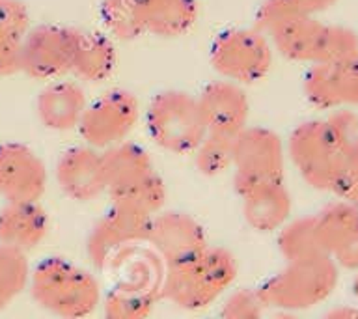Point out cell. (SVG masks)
<instances>
[{"mask_svg": "<svg viewBox=\"0 0 358 319\" xmlns=\"http://www.w3.org/2000/svg\"><path fill=\"white\" fill-rule=\"evenodd\" d=\"M340 267L329 256L285 262L278 273L267 278L257 293L265 308L301 312L324 302L338 285Z\"/></svg>", "mask_w": 358, "mask_h": 319, "instance_id": "5", "label": "cell"}, {"mask_svg": "<svg viewBox=\"0 0 358 319\" xmlns=\"http://www.w3.org/2000/svg\"><path fill=\"white\" fill-rule=\"evenodd\" d=\"M21 71V43L0 38V78Z\"/></svg>", "mask_w": 358, "mask_h": 319, "instance_id": "34", "label": "cell"}, {"mask_svg": "<svg viewBox=\"0 0 358 319\" xmlns=\"http://www.w3.org/2000/svg\"><path fill=\"white\" fill-rule=\"evenodd\" d=\"M145 129L153 144L176 155H189L206 136L198 97L183 90H162L145 108Z\"/></svg>", "mask_w": 358, "mask_h": 319, "instance_id": "6", "label": "cell"}, {"mask_svg": "<svg viewBox=\"0 0 358 319\" xmlns=\"http://www.w3.org/2000/svg\"><path fill=\"white\" fill-rule=\"evenodd\" d=\"M105 316L110 319H142L153 312V293L138 285H117L103 299Z\"/></svg>", "mask_w": 358, "mask_h": 319, "instance_id": "26", "label": "cell"}, {"mask_svg": "<svg viewBox=\"0 0 358 319\" xmlns=\"http://www.w3.org/2000/svg\"><path fill=\"white\" fill-rule=\"evenodd\" d=\"M166 265L194 256L207 246L206 229L192 215L183 211H157L151 217L148 241Z\"/></svg>", "mask_w": 358, "mask_h": 319, "instance_id": "15", "label": "cell"}, {"mask_svg": "<svg viewBox=\"0 0 358 319\" xmlns=\"http://www.w3.org/2000/svg\"><path fill=\"white\" fill-rule=\"evenodd\" d=\"M278 250L285 262L310 260V257L327 256L319 232L317 218L301 217L287 220L278 229Z\"/></svg>", "mask_w": 358, "mask_h": 319, "instance_id": "24", "label": "cell"}, {"mask_svg": "<svg viewBox=\"0 0 358 319\" xmlns=\"http://www.w3.org/2000/svg\"><path fill=\"white\" fill-rule=\"evenodd\" d=\"M116 45L105 32H80L71 75L88 84H101L116 69Z\"/></svg>", "mask_w": 358, "mask_h": 319, "instance_id": "23", "label": "cell"}, {"mask_svg": "<svg viewBox=\"0 0 358 319\" xmlns=\"http://www.w3.org/2000/svg\"><path fill=\"white\" fill-rule=\"evenodd\" d=\"M329 123L347 157H358V116L349 108L332 111Z\"/></svg>", "mask_w": 358, "mask_h": 319, "instance_id": "32", "label": "cell"}, {"mask_svg": "<svg viewBox=\"0 0 358 319\" xmlns=\"http://www.w3.org/2000/svg\"><path fill=\"white\" fill-rule=\"evenodd\" d=\"M56 183L75 201L95 200L106 192L103 151L92 146H75L62 153L55 168Z\"/></svg>", "mask_w": 358, "mask_h": 319, "instance_id": "16", "label": "cell"}, {"mask_svg": "<svg viewBox=\"0 0 358 319\" xmlns=\"http://www.w3.org/2000/svg\"><path fill=\"white\" fill-rule=\"evenodd\" d=\"M273 45L259 28H226L209 47L213 69L241 86L256 84L273 67Z\"/></svg>", "mask_w": 358, "mask_h": 319, "instance_id": "7", "label": "cell"}, {"mask_svg": "<svg viewBox=\"0 0 358 319\" xmlns=\"http://www.w3.org/2000/svg\"><path fill=\"white\" fill-rule=\"evenodd\" d=\"M80 32L60 24L30 28L21 41V71L38 80H56L71 73Z\"/></svg>", "mask_w": 358, "mask_h": 319, "instance_id": "11", "label": "cell"}, {"mask_svg": "<svg viewBox=\"0 0 358 319\" xmlns=\"http://www.w3.org/2000/svg\"><path fill=\"white\" fill-rule=\"evenodd\" d=\"M276 52L291 62L321 64L358 58V34L340 24H327L315 15H289L267 32Z\"/></svg>", "mask_w": 358, "mask_h": 319, "instance_id": "3", "label": "cell"}, {"mask_svg": "<svg viewBox=\"0 0 358 319\" xmlns=\"http://www.w3.org/2000/svg\"><path fill=\"white\" fill-rule=\"evenodd\" d=\"M142 34L157 38H179L198 19L196 0H134Z\"/></svg>", "mask_w": 358, "mask_h": 319, "instance_id": "21", "label": "cell"}, {"mask_svg": "<svg viewBox=\"0 0 358 319\" xmlns=\"http://www.w3.org/2000/svg\"><path fill=\"white\" fill-rule=\"evenodd\" d=\"M237 278L234 254L220 246H203L194 256L166 265L162 295L181 310H203L222 299Z\"/></svg>", "mask_w": 358, "mask_h": 319, "instance_id": "1", "label": "cell"}, {"mask_svg": "<svg viewBox=\"0 0 358 319\" xmlns=\"http://www.w3.org/2000/svg\"><path fill=\"white\" fill-rule=\"evenodd\" d=\"M196 97L207 133L235 136L248 125L250 101L245 86L222 78L207 84Z\"/></svg>", "mask_w": 358, "mask_h": 319, "instance_id": "17", "label": "cell"}, {"mask_svg": "<svg viewBox=\"0 0 358 319\" xmlns=\"http://www.w3.org/2000/svg\"><path fill=\"white\" fill-rule=\"evenodd\" d=\"M327 316H330V318H358V308H334L332 312H327Z\"/></svg>", "mask_w": 358, "mask_h": 319, "instance_id": "35", "label": "cell"}, {"mask_svg": "<svg viewBox=\"0 0 358 319\" xmlns=\"http://www.w3.org/2000/svg\"><path fill=\"white\" fill-rule=\"evenodd\" d=\"M88 106L86 92L77 80H50L36 99V114L45 129L66 133L78 129Z\"/></svg>", "mask_w": 358, "mask_h": 319, "instance_id": "19", "label": "cell"}, {"mask_svg": "<svg viewBox=\"0 0 358 319\" xmlns=\"http://www.w3.org/2000/svg\"><path fill=\"white\" fill-rule=\"evenodd\" d=\"M243 198V217L254 232H278L291 218L293 201L284 181L257 187Z\"/></svg>", "mask_w": 358, "mask_h": 319, "instance_id": "22", "label": "cell"}, {"mask_svg": "<svg viewBox=\"0 0 358 319\" xmlns=\"http://www.w3.org/2000/svg\"><path fill=\"white\" fill-rule=\"evenodd\" d=\"M308 103L321 111L358 106V58L312 64L302 80Z\"/></svg>", "mask_w": 358, "mask_h": 319, "instance_id": "13", "label": "cell"}, {"mask_svg": "<svg viewBox=\"0 0 358 319\" xmlns=\"http://www.w3.org/2000/svg\"><path fill=\"white\" fill-rule=\"evenodd\" d=\"M234 187L243 196L263 185L284 181L285 148L273 129L246 125L234 136Z\"/></svg>", "mask_w": 358, "mask_h": 319, "instance_id": "8", "label": "cell"}, {"mask_svg": "<svg viewBox=\"0 0 358 319\" xmlns=\"http://www.w3.org/2000/svg\"><path fill=\"white\" fill-rule=\"evenodd\" d=\"M28 290L41 310L58 318H86L103 301L94 274L62 256L39 262L30 271Z\"/></svg>", "mask_w": 358, "mask_h": 319, "instance_id": "2", "label": "cell"}, {"mask_svg": "<svg viewBox=\"0 0 358 319\" xmlns=\"http://www.w3.org/2000/svg\"><path fill=\"white\" fill-rule=\"evenodd\" d=\"M327 256L338 267L358 269V206L334 201L315 215Z\"/></svg>", "mask_w": 358, "mask_h": 319, "instance_id": "18", "label": "cell"}, {"mask_svg": "<svg viewBox=\"0 0 358 319\" xmlns=\"http://www.w3.org/2000/svg\"><path fill=\"white\" fill-rule=\"evenodd\" d=\"M30 28V13L22 0H0V38L21 43Z\"/></svg>", "mask_w": 358, "mask_h": 319, "instance_id": "31", "label": "cell"}, {"mask_svg": "<svg viewBox=\"0 0 358 319\" xmlns=\"http://www.w3.org/2000/svg\"><path fill=\"white\" fill-rule=\"evenodd\" d=\"M49 234V213L39 200L6 201L0 209V245L36 250Z\"/></svg>", "mask_w": 358, "mask_h": 319, "instance_id": "20", "label": "cell"}, {"mask_svg": "<svg viewBox=\"0 0 358 319\" xmlns=\"http://www.w3.org/2000/svg\"><path fill=\"white\" fill-rule=\"evenodd\" d=\"M140 118V103L129 90H108L88 106L78 123L84 142L95 150H108L129 139Z\"/></svg>", "mask_w": 358, "mask_h": 319, "instance_id": "10", "label": "cell"}, {"mask_svg": "<svg viewBox=\"0 0 358 319\" xmlns=\"http://www.w3.org/2000/svg\"><path fill=\"white\" fill-rule=\"evenodd\" d=\"M153 215L112 201L108 211L94 224L86 239V254L95 267L105 269L117 252L134 243H145Z\"/></svg>", "mask_w": 358, "mask_h": 319, "instance_id": "12", "label": "cell"}, {"mask_svg": "<svg viewBox=\"0 0 358 319\" xmlns=\"http://www.w3.org/2000/svg\"><path fill=\"white\" fill-rule=\"evenodd\" d=\"M30 271L27 252L0 245V312L27 290Z\"/></svg>", "mask_w": 358, "mask_h": 319, "instance_id": "25", "label": "cell"}, {"mask_svg": "<svg viewBox=\"0 0 358 319\" xmlns=\"http://www.w3.org/2000/svg\"><path fill=\"white\" fill-rule=\"evenodd\" d=\"M352 295H355V299L358 301V269L357 274H355V278H352Z\"/></svg>", "mask_w": 358, "mask_h": 319, "instance_id": "36", "label": "cell"}, {"mask_svg": "<svg viewBox=\"0 0 358 319\" xmlns=\"http://www.w3.org/2000/svg\"><path fill=\"white\" fill-rule=\"evenodd\" d=\"M285 153L302 181L315 190H330L332 179L345 159L327 118L299 123L287 139Z\"/></svg>", "mask_w": 358, "mask_h": 319, "instance_id": "9", "label": "cell"}, {"mask_svg": "<svg viewBox=\"0 0 358 319\" xmlns=\"http://www.w3.org/2000/svg\"><path fill=\"white\" fill-rule=\"evenodd\" d=\"M265 310L262 297L256 290L250 288H239V290L226 291L224 293L220 313L228 319H256Z\"/></svg>", "mask_w": 358, "mask_h": 319, "instance_id": "30", "label": "cell"}, {"mask_svg": "<svg viewBox=\"0 0 358 319\" xmlns=\"http://www.w3.org/2000/svg\"><path fill=\"white\" fill-rule=\"evenodd\" d=\"M103 161L106 194L112 201L136 207L148 215L161 211L166 200V187L142 146L123 140L103 150Z\"/></svg>", "mask_w": 358, "mask_h": 319, "instance_id": "4", "label": "cell"}, {"mask_svg": "<svg viewBox=\"0 0 358 319\" xmlns=\"http://www.w3.org/2000/svg\"><path fill=\"white\" fill-rule=\"evenodd\" d=\"M338 0H263L256 11V28L267 34L289 15H315L330 10Z\"/></svg>", "mask_w": 358, "mask_h": 319, "instance_id": "28", "label": "cell"}, {"mask_svg": "<svg viewBox=\"0 0 358 319\" xmlns=\"http://www.w3.org/2000/svg\"><path fill=\"white\" fill-rule=\"evenodd\" d=\"M105 34L120 41H131L144 36L140 30L134 0H103L99 8Z\"/></svg>", "mask_w": 358, "mask_h": 319, "instance_id": "29", "label": "cell"}, {"mask_svg": "<svg viewBox=\"0 0 358 319\" xmlns=\"http://www.w3.org/2000/svg\"><path fill=\"white\" fill-rule=\"evenodd\" d=\"M194 157L198 172L207 178H217L226 170H231L234 162V136L218 133H206L201 142L190 153Z\"/></svg>", "mask_w": 358, "mask_h": 319, "instance_id": "27", "label": "cell"}, {"mask_svg": "<svg viewBox=\"0 0 358 319\" xmlns=\"http://www.w3.org/2000/svg\"><path fill=\"white\" fill-rule=\"evenodd\" d=\"M329 192L338 196V200L358 206V157L343 159Z\"/></svg>", "mask_w": 358, "mask_h": 319, "instance_id": "33", "label": "cell"}, {"mask_svg": "<svg viewBox=\"0 0 358 319\" xmlns=\"http://www.w3.org/2000/svg\"><path fill=\"white\" fill-rule=\"evenodd\" d=\"M49 173L41 157L21 142L0 144V198L4 201L41 200Z\"/></svg>", "mask_w": 358, "mask_h": 319, "instance_id": "14", "label": "cell"}]
</instances>
